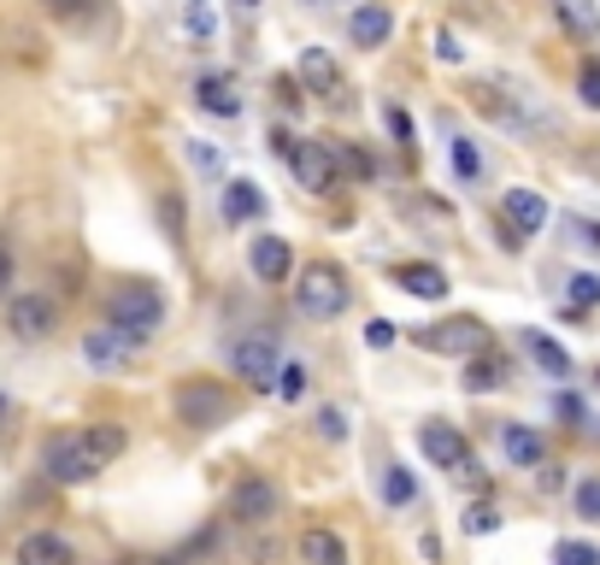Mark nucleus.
Returning <instances> with one entry per match:
<instances>
[{
	"label": "nucleus",
	"instance_id": "14",
	"mask_svg": "<svg viewBox=\"0 0 600 565\" xmlns=\"http://www.w3.org/2000/svg\"><path fill=\"white\" fill-rule=\"evenodd\" d=\"M248 265H253V278H260V283H283L288 271H295V253H288L283 236H253Z\"/></svg>",
	"mask_w": 600,
	"mask_h": 565
},
{
	"label": "nucleus",
	"instance_id": "39",
	"mask_svg": "<svg viewBox=\"0 0 600 565\" xmlns=\"http://www.w3.org/2000/svg\"><path fill=\"white\" fill-rule=\"evenodd\" d=\"M494 524H501V512H494V507H471V512H466V530H471V536H489Z\"/></svg>",
	"mask_w": 600,
	"mask_h": 565
},
{
	"label": "nucleus",
	"instance_id": "11",
	"mask_svg": "<svg viewBox=\"0 0 600 565\" xmlns=\"http://www.w3.org/2000/svg\"><path fill=\"white\" fill-rule=\"evenodd\" d=\"M288 165H295L301 188H313V195H330V188L341 183V165H336V148L330 142H295Z\"/></svg>",
	"mask_w": 600,
	"mask_h": 565
},
{
	"label": "nucleus",
	"instance_id": "40",
	"mask_svg": "<svg viewBox=\"0 0 600 565\" xmlns=\"http://www.w3.org/2000/svg\"><path fill=\"white\" fill-rule=\"evenodd\" d=\"M188 160H195L200 171H225V160H218V153H212L207 142H188Z\"/></svg>",
	"mask_w": 600,
	"mask_h": 565
},
{
	"label": "nucleus",
	"instance_id": "38",
	"mask_svg": "<svg viewBox=\"0 0 600 565\" xmlns=\"http://www.w3.org/2000/svg\"><path fill=\"white\" fill-rule=\"evenodd\" d=\"M577 519H600V477L577 483Z\"/></svg>",
	"mask_w": 600,
	"mask_h": 565
},
{
	"label": "nucleus",
	"instance_id": "15",
	"mask_svg": "<svg viewBox=\"0 0 600 565\" xmlns=\"http://www.w3.org/2000/svg\"><path fill=\"white\" fill-rule=\"evenodd\" d=\"M418 448H424V459H430V466H448V471H459V459H466V436H459L454 424L430 419V424L418 431Z\"/></svg>",
	"mask_w": 600,
	"mask_h": 565
},
{
	"label": "nucleus",
	"instance_id": "2",
	"mask_svg": "<svg viewBox=\"0 0 600 565\" xmlns=\"http://www.w3.org/2000/svg\"><path fill=\"white\" fill-rule=\"evenodd\" d=\"M171 413L188 431H218V424L236 419V395L225 383H212V377H188V383H177V395H171Z\"/></svg>",
	"mask_w": 600,
	"mask_h": 565
},
{
	"label": "nucleus",
	"instance_id": "46",
	"mask_svg": "<svg viewBox=\"0 0 600 565\" xmlns=\"http://www.w3.org/2000/svg\"><path fill=\"white\" fill-rule=\"evenodd\" d=\"M582 230V242H589V248H600V225H577Z\"/></svg>",
	"mask_w": 600,
	"mask_h": 565
},
{
	"label": "nucleus",
	"instance_id": "21",
	"mask_svg": "<svg viewBox=\"0 0 600 565\" xmlns=\"http://www.w3.org/2000/svg\"><path fill=\"white\" fill-rule=\"evenodd\" d=\"M195 100H200V112H212V118H236V112H242V95H236L230 77H200Z\"/></svg>",
	"mask_w": 600,
	"mask_h": 565
},
{
	"label": "nucleus",
	"instance_id": "37",
	"mask_svg": "<svg viewBox=\"0 0 600 565\" xmlns=\"http://www.w3.org/2000/svg\"><path fill=\"white\" fill-rule=\"evenodd\" d=\"M318 436L341 442V436H348V413H341V406H324V413H318Z\"/></svg>",
	"mask_w": 600,
	"mask_h": 565
},
{
	"label": "nucleus",
	"instance_id": "43",
	"mask_svg": "<svg viewBox=\"0 0 600 565\" xmlns=\"http://www.w3.org/2000/svg\"><path fill=\"white\" fill-rule=\"evenodd\" d=\"M277 95H283V107H288V112H295L301 100H306V95H301V77H283V83H277Z\"/></svg>",
	"mask_w": 600,
	"mask_h": 565
},
{
	"label": "nucleus",
	"instance_id": "1",
	"mask_svg": "<svg viewBox=\"0 0 600 565\" xmlns=\"http://www.w3.org/2000/svg\"><path fill=\"white\" fill-rule=\"evenodd\" d=\"M295 306H301V318H341L353 306V283H348V271H341L336 260H313L301 271V283H295Z\"/></svg>",
	"mask_w": 600,
	"mask_h": 565
},
{
	"label": "nucleus",
	"instance_id": "35",
	"mask_svg": "<svg viewBox=\"0 0 600 565\" xmlns=\"http://www.w3.org/2000/svg\"><path fill=\"white\" fill-rule=\"evenodd\" d=\"M577 95H582V107H600V59H582V72H577Z\"/></svg>",
	"mask_w": 600,
	"mask_h": 565
},
{
	"label": "nucleus",
	"instance_id": "8",
	"mask_svg": "<svg viewBox=\"0 0 600 565\" xmlns=\"http://www.w3.org/2000/svg\"><path fill=\"white\" fill-rule=\"evenodd\" d=\"M547 225V200L536 195V188H506V200H501V242L506 248H524L530 236H536Z\"/></svg>",
	"mask_w": 600,
	"mask_h": 565
},
{
	"label": "nucleus",
	"instance_id": "17",
	"mask_svg": "<svg viewBox=\"0 0 600 565\" xmlns=\"http://www.w3.org/2000/svg\"><path fill=\"white\" fill-rule=\"evenodd\" d=\"M72 542L59 536V530H30L19 542V565H72Z\"/></svg>",
	"mask_w": 600,
	"mask_h": 565
},
{
	"label": "nucleus",
	"instance_id": "23",
	"mask_svg": "<svg viewBox=\"0 0 600 565\" xmlns=\"http://www.w3.org/2000/svg\"><path fill=\"white\" fill-rule=\"evenodd\" d=\"M83 442H89V454L107 466V459H118L130 448V431H124V424H83Z\"/></svg>",
	"mask_w": 600,
	"mask_h": 565
},
{
	"label": "nucleus",
	"instance_id": "9",
	"mask_svg": "<svg viewBox=\"0 0 600 565\" xmlns=\"http://www.w3.org/2000/svg\"><path fill=\"white\" fill-rule=\"evenodd\" d=\"M418 336V348H430V354H483L489 348V330L477 318H441V324H424V330H413Z\"/></svg>",
	"mask_w": 600,
	"mask_h": 565
},
{
	"label": "nucleus",
	"instance_id": "7",
	"mask_svg": "<svg viewBox=\"0 0 600 565\" xmlns=\"http://www.w3.org/2000/svg\"><path fill=\"white\" fill-rule=\"evenodd\" d=\"M230 519L248 524V530H265L271 519H277V489H271V477H260V471L236 477V489H230Z\"/></svg>",
	"mask_w": 600,
	"mask_h": 565
},
{
	"label": "nucleus",
	"instance_id": "13",
	"mask_svg": "<svg viewBox=\"0 0 600 565\" xmlns=\"http://www.w3.org/2000/svg\"><path fill=\"white\" fill-rule=\"evenodd\" d=\"M348 36H353L359 47H389V36H394V12L383 7V0H366V7L348 12Z\"/></svg>",
	"mask_w": 600,
	"mask_h": 565
},
{
	"label": "nucleus",
	"instance_id": "48",
	"mask_svg": "<svg viewBox=\"0 0 600 565\" xmlns=\"http://www.w3.org/2000/svg\"><path fill=\"white\" fill-rule=\"evenodd\" d=\"M589 165H594V177H600V153H594V160H589Z\"/></svg>",
	"mask_w": 600,
	"mask_h": 565
},
{
	"label": "nucleus",
	"instance_id": "26",
	"mask_svg": "<svg viewBox=\"0 0 600 565\" xmlns=\"http://www.w3.org/2000/svg\"><path fill=\"white\" fill-rule=\"evenodd\" d=\"M448 165H454V177H459V183H477V177H483V153H477V142H471V135H454Z\"/></svg>",
	"mask_w": 600,
	"mask_h": 565
},
{
	"label": "nucleus",
	"instance_id": "49",
	"mask_svg": "<svg viewBox=\"0 0 600 565\" xmlns=\"http://www.w3.org/2000/svg\"><path fill=\"white\" fill-rule=\"evenodd\" d=\"M0 413H7V401H0Z\"/></svg>",
	"mask_w": 600,
	"mask_h": 565
},
{
	"label": "nucleus",
	"instance_id": "47",
	"mask_svg": "<svg viewBox=\"0 0 600 565\" xmlns=\"http://www.w3.org/2000/svg\"><path fill=\"white\" fill-rule=\"evenodd\" d=\"M236 7H248V12H253V7H260V0H236Z\"/></svg>",
	"mask_w": 600,
	"mask_h": 565
},
{
	"label": "nucleus",
	"instance_id": "22",
	"mask_svg": "<svg viewBox=\"0 0 600 565\" xmlns=\"http://www.w3.org/2000/svg\"><path fill=\"white\" fill-rule=\"evenodd\" d=\"M301 565H348V547H341L336 530H306L301 536Z\"/></svg>",
	"mask_w": 600,
	"mask_h": 565
},
{
	"label": "nucleus",
	"instance_id": "24",
	"mask_svg": "<svg viewBox=\"0 0 600 565\" xmlns=\"http://www.w3.org/2000/svg\"><path fill=\"white\" fill-rule=\"evenodd\" d=\"M501 383H506V359L501 354H477L466 366V389H471V395H494Z\"/></svg>",
	"mask_w": 600,
	"mask_h": 565
},
{
	"label": "nucleus",
	"instance_id": "32",
	"mask_svg": "<svg viewBox=\"0 0 600 565\" xmlns=\"http://www.w3.org/2000/svg\"><path fill=\"white\" fill-rule=\"evenodd\" d=\"M383 124H389V135L406 153H418V130H413V118H406V107H383Z\"/></svg>",
	"mask_w": 600,
	"mask_h": 565
},
{
	"label": "nucleus",
	"instance_id": "33",
	"mask_svg": "<svg viewBox=\"0 0 600 565\" xmlns=\"http://www.w3.org/2000/svg\"><path fill=\"white\" fill-rule=\"evenodd\" d=\"M183 30L195 42H212V7H207V0H188V7H183Z\"/></svg>",
	"mask_w": 600,
	"mask_h": 565
},
{
	"label": "nucleus",
	"instance_id": "31",
	"mask_svg": "<svg viewBox=\"0 0 600 565\" xmlns=\"http://www.w3.org/2000/svg\"><path fill=\"white\" fill-rule=\"evenodd\" d=\"M336 148V165L341 171H348V177H359V183H366V177H377V165H371V153H359L353 142H330Z\"/></svg>",
	"mask_w": 600,
	"mask_h": 565
},
{
	"label": "nucleus",
	"instance_id": "6",
	"mask_svg": "<svg viewBox=\"0 0 600 565\" xmlns=\"http://www.w3.org/2000/svg\"><path fill=\"white\" fill-rule=\"evenodd\" d=\"M230 366H236V377H242L248 389H277L283 354H277V341H271V336H242L230 348Z\"/></svg>",
	"mask_w": 600,
	"mask_h": 565
},
{
	"label": "nucleus",
	"instance_id": "28",
	"mask_svg": "<svg viewBox=\"0 0 600 565\" xmlns=\"http://www.w3.org/2000/svg\"><path fill=\"white\" fill-rule=\"evenodd\" d=\"M383 501L389 507H413L418 501V483H413V471L406 466H383Z\"/></svg>",
	"mask_w": 600,
	"mask_h": 565
},
{
	"label": "nucleus",
	"instance_id": "5",
	"mask_svg": "<svg viewBox=\"0 0 600 565\" xmlns=\"http://www.w3.org/2000/svg\"><path fill=\"white\" fill-rule=\"evenodd\" d=\"M295 77H301V89H313L324 107H336V112H348L353 107V89H348V77H341V65L324 54V47H306L301 65H295Z\"/></svg>",
	"mask_w": 600,
	"mask_h": 565
},
{
	"label": "nucleus",
	"instance_id": "41",
	"mask_svg": "<svg viewBox=\"0 0 600 565\" xmlns=\"http://www.w3.org/2000/svg\"><path fill=\"white\" fill-rule=\"evenodd\" d=\"M366 341H371V348H389V341H394V324H389V318H371V324H366Z\"/></svg>",
	"mask_w": 600,
	"mask_h": 565
},
{
	"label": "nucleus",
	"instance_id": "34",
	"mask_svg": "<svg viewBox=\"0 0 600 565\" xmlns=\"http://www.w3.org/2000/svg\"><path fill=\"white\" fill-rule=\"evenodd\" d=\"M277 395H283V401H301V395H306V366H301V359H283V371H277Z\"/></svg>",
	"mask_w": 600,
	"mask_h": 565
},
{
	"label": "nucleus",
	"instance_id": "30",
	"mask_svg": "<svg viewBox=\"0 0 600 565\" xmlns=\"http://www.w3.org/2000/svg\"><path fill=\"white\" fill-rule=\"evenodd\" d=\"M565 301H571V313H589V306H600V278H594V271H577L571 289H565Z\"/></svg>",
	"mask_w": 600,
	"mask_h": 565
},
{
	"label": "nucleus",
	"instance_id": "29",
	"mask_svg": "<svg viewBox=\"0 0 600 565\" xmlns=\"http://www.w3.org/2000/svg\"><path fill=\"white\" fill-rule=\"evenodd\" d=\"M471 100H477V112H489V118H494V124H524L519 107H512V100H501V89H489V83H477Z\"/></svg>",
	"mask_w": 600,
	"mask_h": 565
},
{
	"label": "nucleus",
	"instance_id": "12",
	"mask_svg": "<svg viewBox=\"0 0 600 565\" xmlns=\"http://www.w3.org/2000/svg\"><path fill=\"white\" fill-rule=\"evenodd\" d=\"M135 348H142V341L124 336V330H112V324H107V330H89V336H83V359H89L95 371H118V366H130Z\"/></svg>",
	"mask_w": 600,
	"mask_h": 565
},
{
	"label": "nucleus",
	"instance_id": "19",
	"mask_svg": "<svg viewBox=\"0 0 600 565\" xmlns=\"http://www.w3.org/2000/svg\"><path fill=\"white\" fill-rule=\"evenodd\" d=\"M501 454L512 466H542L547 459V442L530 431V424H501Z\"/></svg>",
	"mask_w": 600,
	"mask_h": 565
},
{
	"label": "nucleus",
	"instance_id": "44",
	"mask_svg": "<svg viewBox=\"0 0 600 565\" xmlns=\"http://www.w3.org/2000/svg\"><path fill=\"white\" fill-rule=\"evenodd\" d=\"M436 54H441V59H448V65H454L459 54H466V47H459V42H454V30H441V36H436Z\"/></svg>",
	"mask_w": 600,
	"mask_h": 565
},
{
	"label": "nucleus",
	"instance_id": "20",
	"mask_svg": "<svg viewBox=\"0 0 600 565\" xmlns=\"http://www.w3.org/2000/svg\"><path fill=\"white\" fill-rule=\"evenodd\" d=\"M554 19L571 30L577 42H594L600 36V0H554Z\"/></svg>",
	"mask_w": 600,
	"mask_h": 565
},
{
	"label": "nucleus",
	"instance_id": "18",
	"mask_svg": "<svg viewBox=\"0 0 600 565\" xmlns=\"http://www.w3.org/2000/svg\"><path fill=\"white\" fill-rule=\"evenodd\" d=\"M394 283H401L406 295H418V301H441V295H448V271H441V265H430V260L401 265V271H394Z\"/></svg>",
	"mask_w": 600,
	"mask_h": 565
},
{
	"label": "nucleus",
	"instance_id": "4",
	"mask_svg": "<svg viewBox=\"0 0 600 565\" xmlns=\"http://www.w3.org/2000/svg\"><path fill=\"white\" fill-rule=\"evenodd\" d=\"M42 471L54 477V483H89V477L100 471V459L89 454L83 431H65V436H47V448H42Z\"/></svg>",
	"mask_w": 600,
	"mask_h": 565
},
{
	"label": "nucleus",
	"instance_id": "3",
	"mask_svg": "<svg viewBox=\"0 0 600 565\" xmlns=\"http://www.w3.org/2000/svg\"><path fill=\"white\" fill-rule=\"evenodd\" d=\"M107 324L112 330H124V336H135V341H148L165 324V295L153 283H118L107 295Z\"/></svg>",
	"mask_w": 600,
	"mask_h": 565
},
{
	"label": "nucleus",
	"instance_id": "27",
	"mask_svg": "<svg viewBox=\"0 0 600 565\" xmlns=\"http://www.w3.org/2000/svg\"><path fill=\"white\" fill-rule=\"evenodd\" d=\"M107 0H42V12H54L59 24H95Z\"/></svg>",
	"mask_w": 600,
	"mask_h": 565
},
{
	"label": "nucleus",
	"instance_id": "36",
	"mask_svg": "<svg viewBox=\"0 0 600 565\" xmlns=\"http://www.w3.org/2000/svg\"><path fill=\"white\" fill-rule=\"evenodd\" d=\"M554 559L559 565H600V547H589V542H559Z\"/></svg>",
	"mask_w": 600,
	"mask_h": 565
},
{
	"label": "nucleus",
	"instance_id": "45",
	"mask_svg": "<svg viewBox=\"0 0 600 565\" xmlns=\"http://www.w3.org/2000/svg\"><path fill=\"white\" fill-rule=\"evenodd\" d=\"M7 283H12V248H7V236H0V295H7Z\"/></svg>",
	"mask_w": 600,
	"mask_h": 565
},
{
	"label": "nucleus",
	"instance_id": "10",
	"mask_svg": "<svg viewBox=\"0 0 600 565\" xmlns=\"http://www.w3.org/2000/svg\"><path fill=\"white\" fill-rule=\"evenodd\" d=\"M7 330L19 341H42L59 330V301L54 295H12L7 306Z\"/></svg>",
	"mask_w": 600,
	"mask_h": 565
},
{
	"label": "nucleus",
	"instance_id": "42",
	"mask_svg": "<svg viewBox=\"0 0 600 565\" xmlns=\"http://www.w3.org/2000/svg\"><path fill=\"white\" fill-rule=\"evenodd\" d=\"M454 477H466V483H471V489H483V483H489V471H483V466H477V459H471V454H466V459H459V471H454Z\"/></svg>",
	"mask_w": 600,
	"mask_h": 565
},
{
	"label": "nucleus",
	"instance_id": "16",
	"mask_svg": "<svg viewBox=\"0 0 600 565\" xmlns=\"http://www.w3.org/2000/svg\"><path fill=\"white\" fill-rule=\"evenodd\" d=\"M218 213H225L230 225H253V218L265 213V195H260V183H248V177L225 183V195H218Z\"/></svg>",
	"mask_w": 600,
	"mask_h": 565
},
{
	"label": "nucleus",
	"instance_id": "25",
	"mask_svg": "<svg viewBox=\"0 0 600 565\" xmlns=\"http://www.w3.org/2000/svg\"><path fill=\"white\" fill-rule=\"evenodd\" d=\"M524 348L536 354V366H542L547 377H571V354H565L559 341H547L542 330H524Z\"/></svg>",
	"mask_w": 600,
	"mask_h": 565
}]
</instances>
